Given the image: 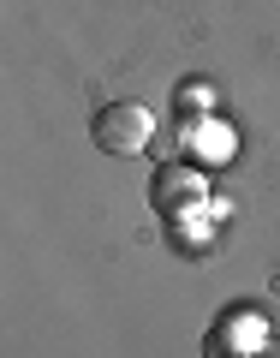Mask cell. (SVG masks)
I'll return each instance as SVG.
<instances>
[{
	"label": "cell",
	"instance_id": "obj_1",
	"mask_svg": "<svg viewBox=\"0 0 280 358\" xmlns=\"http://www.w3.org/2000/svg\"><path fill=\"white\" fill-rule=\"evenodd\" d=\"M155 138V114L143 102H102L89 114V143L102 155H138Z\"/></svg>",
	"mask_w": 280,
	"mask_h": 358
},
{
	"label": "cell",
	"instance_id": "obj_2",
	"mask_svg": "<svg viewBox=\"0 0 280 358\" xmlns=\"http://www.w3.org/2000/svg\"><path fill=\"white\" fill-rule=\"evenodd\" d=\"M268 341V317L256 305H233L215 317V329L203 334V358H251Z\"/></svg>",
	"mask_w": 280,
	"mask_h": 358
},
{
	"label": "cell",
	"instance_id": "obj_3",
	"mask_svg": "<svg viewBox=\"0 0 280 358\" xmlns=\"http://www.w3.org/2000/svg\"><path fill=\"white\" fill-rule=\"evenodd\" d=\"M149 203L161 209L167 221H185L191 209H203V203H209V179L197 173L191 162H167L161 173L149 179Z\"/></svg>",
	"mask_w": 280,
	"mask_h": 358
},
{
	"label": "cell",
	"instance_id": "obj_4",
	"mask_svg": "<svg viewBox=\"0 0 280 358\" xmlns=\"http://www.w3.org/2000/svg\"><path fill=\"white\" fill-rule=\"evenodd\" d=\"M185 143L203 155H233V131L215 126V120H185Z\"/></svg>",
	"mask_w": 280,
	"mask_h": 358
},
{
	"label": "cell",
	"instance_id": "obj_5",
	"mask_svg": "<svg viewBox=\"0 0 280 358\" xmlns=\"http://www.w3.org/2000/svg\"><path fill=\"white\" fill-rule=\"evenodd\" d=\"M209 102H215V90H209V78H191V84L173 96L179 120H209Z\"/></svg>",
	"mask_w": 280,
	"mask_h": 358
},
{
	"label": "cell",
	"instance_id": "obj_6",
	"mask_svg": "<svg viewBox=\"0 0 280 358\" xmlns=\"http://www.w3.org/2000/svg\"><path fill=\"white\" fill-rule=\"evenodd\" d=\"M251 358H280V334H268V341H263V346H256V352H251Z\"/></svg>",
	"mask_w": 280,
	"mask_h": 358
}]
</instances>
